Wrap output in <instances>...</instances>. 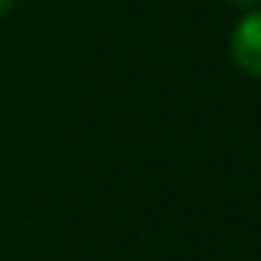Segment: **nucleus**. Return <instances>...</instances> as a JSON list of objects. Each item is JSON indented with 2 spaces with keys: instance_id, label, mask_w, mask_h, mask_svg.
Returning <instances> with one entry per match:
<instances>
[{
  "instance_id": "3",
  "label": "nucleus",
  "mask_w": 261,
  "mask_h": 261,
  "mask_svg": "<svg viewBox=\"0 0 261 261\" xmlns=\"http://www.w3.org/2000/svg\"><path fill=\"white\" fill-rule=\"evenodd\" d=\"M13 7H16V0H0V19H7L13 13Z\"/></svg>"
},
{
  "instance_id": "1",
  "label": "nucleus",
  "mask_w": 261,
  "mask_h": 261,
  "mask_svg": "<svg viewBox=\"0 0 261 261\" xmlns=\"http://www.w3.org/2000/svg\"><path fill=\"white\" fill-rule=\"evenodd\" d=\"M230 59L246 74L261 80V7L246 10L230 31Z\"/></svg>"
},
{
  "instance_id": "2",
  "label": "nucleus",
  "mask_w": 261,
  "mask_h": 261,
  "mask_svg": "<svg viewBox=\"0 0 261 261\" xmlns=\"http://www.w3.org/2000/svg\"><path fill=\"white\" fill-rule=\"evenodd\" d=\"M227 4L246 13V10H255V7H261V0H227Z\"/></svg>"
}]
</instances>
